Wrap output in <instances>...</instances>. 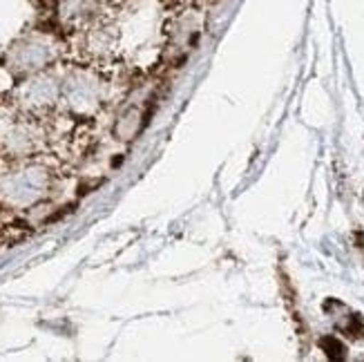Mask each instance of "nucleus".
I'll return each mask as SVG.
<instances>
[{
    "label": "nucleus",
    "mask_w": 364,
    "mask_h": 362,
    "mask_svg": "<svg viewBox=\"0 0 364 362\" xmlns=\"http://www.w3.org/2000/svg\"><path fill=\"white\" fill-rule=\"evenodd\" d=\"M52 188L50 170L41 164H21L0 172V203L14 211L36 206Z\"/></svg>",
    "instance_id": "nucleus-1"
},
{
    "label": "nucleus",
    "mask_w": 364,
    "mask_h": 362,
    "mask_svg": "<svg viewBox=\"0 0 364 362\" xmlns=\"http://www.w3.org/2000/svg\"><path fill=\"white\" fill-rule=\"evenodd\" d=\"M60 54V43L47 31H29L16 41L5 58V68L11 74H36L52 65Z\"/></svg>",
    "instance_id": "nucleus-2"
},
{
    "label": "nucleus",
    "mask_w": 364,
    "mask_h": 362,
    "mask_svg": "<svg viewBox=\"0 0 364 362\" xmlns=\"http://www.w3.org/2000/svg\"><path fill=\"white\" fill-rule=\"evenodd\" d=\"M60 103L74 117H92L103 105V83L90 70H74L60 85Z\"/></svg>",
    "instance_id": "nucleus-3"
},
{
    "label": "nucleus",
    "mask_w": 364,
    "mask_h": 362,
    "mask_svg": "<svg viewBox=\"0 0 364 362\" xmlns=\"http://www.w3.org/2000/svg\"><path fill=\"white\" fill-rule=\"evenodd\" d=\"M60 85L63 81L52 72L29 74L16 90V103L29 115H43L60 101Z\"/></svg>",
    "instance_id": "nucleus-4"
},
{
    "label": "nucleus",
    "mask_w": 364,
    "mask_h": 362,
    "mask_svg": "<svg viewBox=\"0 0 364 362\" xmlns=\"http://www.w3.org/2000/svg\"><path fill=\"white\" fill-rule=\"evenodd\" d=\"M41 130L29 121H11L7 128L0 132V152L7 159L23 161L27 156H34L41 148L43 139Z\"/></svg>",
    "instance_id": "nucleus-5"
},
{
    "label": "nucleus",
    "mask_w": 364,
    "mask_h": 362,
    "mask_svg": "<svg viewBox=\"0 0 364 362\" xmlns=\"http://www.w3.org/2000/svg\"><path fill=\"white\" fill-rule=\"evenodd\" d=\"M58 16L63 23L83 29L92 21L101 18V0H60Z\"/></svg>",
    "instance_id": "nucleus-6"
},
{
    "label": "nucleus",
    "mask_w": 364,
    "mask_h": 362,
    "mask_svg": "<svg viewBox=\"0 0 364 362\" xmlns=\"http://www.w3.org/2000/svg\"><path fill=\"white\" fill-rule=\"evenodd\" d=\"M139 123H141V115L139 110H128L125 115H121V119L117 121V137L128 141L139 132Z\"/></svg>",
    "instance_id": "nucleus-7"
}]
</instances>
